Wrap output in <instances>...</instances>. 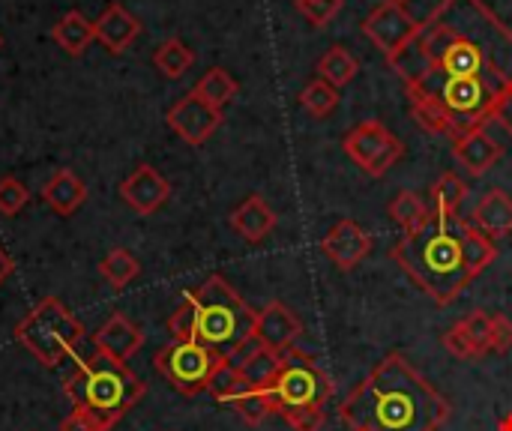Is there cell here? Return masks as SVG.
Here are the masks:
<instances>
[{
	"instance_id": "cell-1",
	"label": "cell",
	"mask_w": 512,
	"mask_h": 431,
	"mask_svg": "<svg viewBox=\"0 0 512 431\" xmlns=\"http://www.w3.org/2000/svg\"><path fill=\"white\" fill-rule=\"evenodd\" d=\"M405 84L426 72L512 84V30L483 0H441L423 30L390 60Z\"/></svg>"
},
{
	"instance_id": "cell-2",
	"label": "cell",
	"mask_w": 512,
	"mask_h": 431,
	"mask_svg": "<svg viewBox=\"0 0 512 431\" xmlns=\"http://www.w3.org/2000/svg\"><path fill=\"white\" fill-rule=\"evenodd\" d=\"M393 261L441 306H450L489 264L498 258V246L474 222L459 213H435L432 219L405 234L393 246Z\"/></svg>"
},
{
	"instance_id": "cell-3",
	"label": "cell",
	"mask_w": 512,
	"mask_h": 431,
	"mask_svg": "<svg viewBox=\"0 0 512 431\" xmlns=\"http://www.w3.org/2000/svg\"><path fill=\"white\" fill-rule=\"evenodd\" d=\"M453 405L402 354H387L342 402L348 431H441Z\"/></svg>"
},
{
	"instance_id": "cell-4",
	"label": "cell",
	"mask_w": 512,
	"mask_h": 431,
	"mask_svg": "<svg viewBox=\"0 0 512 431\" xmlns=\"http://www.w3.org/2000/svg\"><path fill=\"white\" fill-rule=\"evenodd\" d=\"M63 393L72 402V411L90 414L102 429L111 431L147 393V387L129 372L126 363L93 351L78 360L75 372L63 381Z\"/></svg>"
},
{
	"instance_id": "cell-5",
	"label": "cell",
	"mask_w": 512,
	"mask_h": 431,
	"mask_svg": "<svg viewBox=\"0 0 512 431\" xmlns=\"http://www.w3.org/2000/svg\"><path fill=\"white\" fill-rule=\"evenodd\" d=\"M195 324V342L213 348L225 360L255 339V318L258 312L231 288L225 276H210L192 294H186Z\"/></svg>"
},
{
	"instance_id": "cell-6",
	"label": "cell",
	"mask_w": 512,
	"mask_h": 431,
	"mask_svg": "<svg viewBox=\"0 0 512 431\" xmlns=\"http://www.w3.org/2000/svg\"><path fill=\"white\" fill-rule=\"evenodd\" d=\"M81 336V321L57 297H45L42 303H36V309L15 327V342L24 345L48 369H57L75 351Z\"/></svg>"
},
{
	"instance_id": "cell-7",
	"label": "cell",
	"mask_w": 512,
	"mask_h": 431,
	"mask_svg": "<svg viewBox=\"0 0 512 431\" xmlns=\"http://www.w3.org/2000/svg\"><path fill=\"white\" fill-rule=\"evenodd\" d=\"M333 378L303 351L288 348L282 354V366L273 378V384L267 387L273 414H279L282 420L300 411H312V408H324L333 399Z\"/></svg>"
},
{
	"instance_id": "cell-8",
	"label": "cell",
	"mask_w": 512,
	"mask_h": 431,
	"mask_svg": "<svg viewBox=\"0 0 512 431\" xmlns=\"http://www.w3.org/2000/svg\"><path fill=\"white\" fill-rule=\"evenodd\" d=\"M222 363L225 357L216 354L213 348L201 342H177V339H171V345L159 348L153 357L156 372L183 396L207 393V384Z\"/></svg>"
},
{
	"instance_id": "cell-9",
	"label": "cell",
	"mask_w": 512,
	"mask_h": 431,
	"mask_svg": "<svg viewBox=\"0 0 512 431\" xmlns=\"http://www.w3.org/2000/svg\"><path fill=\"white\" fill-rule=\"evenodd\" d=\"M342 150L369 177H384L405 156L402 138H396L381 120H363V123H357L342 138Z\"/></svg>"
},
{
	"instance_id": "cell-10",
	"label": "cell",
	"mask_w": 512,
	"mask_h": 431,
	"mask_svg": "<svg viewBox=\"0 0 512 431\" xmlns=\"http://www.w3.org/2000/svg\"><path fill=\"white\" fill-rule=\"evenodd\" d=\"M423 30V21H417L402 3L384 0L381 6H375L369 12V18L363 21V33L375 42V48H381V54L387 57V63Z\"/></svg>"
},
{
	"instance_id": "cell-11",
	"label": "cell",
	"mask_w": 512,
	"mask_h": 431,
	"mask_svg": "<svg viewBox=\"0 0 512 431\" xmlns=\"http://www.w3.org/2000/svg\"><path fill=\"white\" fill-rule=\"evenodd\" d=\"M165 120L186 144L198 147L222 126V108H213L204 99H198L195 93H186L183 99H177L168 108Z\"/></svg>"
},
{
	"instance_id": "cell-12",
	"label": "cell",
	"mask_w": 512,
	"mask_h": 431,
	"mask_svg": "<svg viewBox=\"0 0 512 431\" xmlns=\"http://www.w3.org/2000/svg\"><path fill=\"white\" fill-rule=\"evenodd\" d=\"M321 252H324L342 273H351V270H357V267L369 258V252H372V237H369L354 219H342V222H336V225L324 234Z\"/></svg>"
},
{
	"instance_id": "cell-13",
	"label": "cell",
	"mask_w": 512,
	"mask_h": 431,
	"mask_svg": "<svg viewBox=\"0 0 512 431\" xmlns=\"http://www.w3.org/2000/svg\"><path fill=\"white\" fill-rule=\"evenodd\" d=\"M300 336H303V321L282 300L267 303L255 318V339L276 354H285L288 348H294Z\"/></svg>"
},
{
	"instance_id": "cell-14",
	"label": "cell",
	"mask_w": 512,
	"mask_h": 431,
	"mask_svg": "<svg viewBox=\"0 0 512 431\" xmlns=\"http://www.w3.org/2000/svg\"><path fill=\"white\" fill-rule=\"evenodd\" d=\"M120 195L123 201L141 213V216H150L156 213L159 207H165L168 195H171V186L168 180L153 168V165H138L123 183H120Z\"/></svg>"
},
{
	"instance_id": "cell-15",
	"label": "cell",
	"mask_w": 512,
	"mask_h": 431,
	"mask_svg": "<svg viewBox=\"0 0 512 431\" xmlns=\"http://www.w3.org/2000/svg\"><path fill=\"white\" fill-rule=\"evenodd\" d=\"M453 156L471 177H483L498 165V159L504 156V147L486 129H477V132L453 138Z\"/></svg>"
},
{
	"instance_id": "cell-16",
	"label": "cell",
	"mask_w": 512,
	"mask_h": 431,
	"mask_svg": "<svg viewBox=\"0 0 512 431\" xmlns=\"http://www.w3.org/2000/svg\"><path fill=\"white\" fill-rule=\"evenodd\" d=\"M228 363L240 369V375H243V381H246L249 387L267 390V387L273 384L279 366H282V354L264 348L258 339H249L243 348H237V351L228 357Z\"/></svg>"
},
{
	"instance_id": "cell-17",
	"label": "cell",
	"mask_w": 512,
	"mask_h": 431,
	"mask_svg": "<svg viewBox=\"0 0 512 431\" xmlns=\"http://www.w3.org/2000/svg\"><path fill=\"white\" fill-rule=\"evenodd\" d=\"M93 27H96V39L111 51V54H120V51H126L135 39H138V33H141V21L123 6V3H108L105 9H102V15L93 21Z\"/></svg>"
},
{
	"instance_id": "cell-18",
	"label": "cell",
	"mask_w": 512,
	"mask_h": 431,
	"mask_svg": "<svg viewBox=\"0 0 512 431\" xmlns=\"http://www.w3.org/2000/svg\"><path fill=\"white\" fill-rule=\"evenodd\" d=\"M93 342H96V351H102V354H108V357L126 363L129 357H135V354L141 351L144 333H141V327H135L126 315L117 312V315H111V318L96 330Z\"/></svg>"
},
{
	"instance_id": "cell-19",
	"label": "cell",
	"mask_w": 512,
	"mask_h": 431,
	"mask_svg": "<svg viewBox=\"0 0 512 431\" xmlns=\"http://www.w3.org/2000/svg\"><path fill=\"white\" fill-rule=\"evenodd\" d=\"M471 222H474L483 234H489L492 240L507 237V234H512V198L504 189H489V192L477 201Z\"/></svg>"
},
{
	"instance_id": "cell-20",
	"label": "cell",
	"mask_w": 512,
	"mask_h": 431,
	"mask_svg": "<svg viewBox=\"0 0 512 431\" xmlns=\"http://www.w3.org/2000/svg\"><path fill=\"white\" fill-rule=\"evenodd\" d=\"M231 228L249 240V243H261L273 228H276V213L273 207L261 198V195H249L234 213H231Z\"/></svg>"
},
{
	"instance_id": "cell-21",
	"label": "cell",
	"mask_w": 512,
	"mask_h": 431,
	"mask_svg": "<svg viewBox=\"0 0 512 431\" xmlns=\"http://www.w3.org/2000/svg\"><path fill=\"white\" fill-rule=\"evenodd\" d=\"M87 198V186L69 171V168H57L51 174V180L42 186V201L57 213V216H72Z\"/></svg>"
},
{
	"instance_id": "cell-22",
	"label": "cell",
	"mask_w": 512,
	"mask_h": 431,
	"mask_svg": "<svg viewBox=\"0 0 512 431\" xmlns=\"http://www.w3.org/2000/svg\"><path fill=\"white\" fill-rule=\"evenodd\" d=\"M51 36H54V42H57L69 57H81V54L90 48V42L96 39V27H93V21H90L84 12L69 9V12L54 24Z\"/></svg>"
},
{
	"instance_id": "cell-23",
	"label": "cell",
	"mask_w": 512,
	"mask_h": 431,
	"mask_svg": "<svg viewBox=\"0 0 512 431\" xmlns=\"http://www.w3.org/2000/svg\"><path fill=\"white\" fill-rule=\"evenodd\" d=\"M237 90H240L237 78H234L228 69H222V66L207 69V72L198 78V84L192 87V93H195L198 99H204L207 105H213V108H225V105L237 96Z\"/></svg>"
},
{
	"instance_id": "cell-24",
	"label": "cell",
	"mask_w": 512,
	"mask_h": 431,
	"mask_svg": "<svg viewBox=\"0 0 512 431\" xmlns=\"http://www.w3.org/2000/svg\"><path fill=\"white\" fill-rule=\"evenodd\" d=\"M408 102H411V117H414L426 132H432V135H456V132H453L450 114H447L432 96H426V93L408 87Z\"/></svg>"
},
{
	"instance_id": "cell-25",
	"label": "cell",
	"mask_w": 512,
	"mask_h": 431,
	"mask_svg": "<svg viewBox=\"0 0 512 431\" xmlns=\"http://www.w3.org/2000/svg\"><path fill=\"white\" fill-rule=\"evenodd\" d=\"M387 213H390V219H393V222H399V225H402V231H405V234L420 231V228L432 219L429 204H426L417 192H408V189H405V192H399V195L390 201Z\"/></svg>"
},
{
	"instance_id": "cell-26",
	"label": "cell",
	"mask_w": 512,
	"mask_h": 431,
	"mask_svg": "<svg viewBox=\"0 0 512 431\" xmlns=\"http://www.w3.org/2000/svg\"><path fill=\"white\" fill-rule=\"evenodd\" d=\"M192 63H195L192 48H189L183 39H177V36L165 39V42L156 48V54H153V66H156L165 78H171V81L183 78V75L192 69Z\"/></svg>"
},
{
	"instance_id": "cell-27",
	"label": "cell",
	"mask_w": 512,
	"mask_h": 431,
	"mask_svg": "<svg viewBox=\"0 0 512 431\" xmlns=\"http://www.w3.org/2000/svg\"><path fill=\"white\" fill-rule=\"evenodd\" d=\"M318 78H324L327 84H333V87H345V84H351L354 78H357V72H360V63H357V57L345 48V45H333L321 60H318Z\"/></svg>"
},
{
	"instance_id": "cell-28",
	"label": "cell",
	"mask_w": 512,
	"mask_h": 431,
	"mask_svg": "<svg viewBox=\"0 0 512 431\" xmlns=\"http://www.w3.org/2000/svg\"><path fill=\"white\" fill-rule=\"evenodd\" d=\"M99 273H102V279H105L111 288H126L132 279H138L141 264H138V258H135L129 249H114V252H108V255L99 261Z\"/></svg>"
},
{
	"instance_id": "cell-29",
	"label": "cell",
	"mask_w": 512,
	"mask_h": 431,
	"mask_svg": "<svg viewBox=\"0 0 512 431\" xmlns=\"http://www.w3.org/2000/svg\"><path fill=\"white\" fill-rule=\"evenodd\" d=\"M300 105H303L312 117L324 120V117H330V114L336 111V105H339V87L327 84L324 78H315V81H309V84L300 90Z\"/></svg>"
},
{
	"instance_id": "cell-30",
	"label": "cell",
	"mask_w": 512,
	"mask_h": 431,
	"mask_svg": "<svg viewBox=\"0 0 512 431\" xmlns=\"http://www.w3.org/2000/svg\"><path fill=\"white\" fill-rule=\"evenodd\" d=\"M468 192H471V189H468V183H465L459 174H453V171L441 174V177L435 180V186H432L435 213H459V207L465 204Z\"/></svg>"
},
{
	"instance_id": "cell-31",
	"label": "cell",
	"mask_w": 512,
	"mask_h": 431,
	"mask_svg": "<svg viewBox=\"0 0 512 431\" xmlns=\"http://www.w3.org/2000/svg\"><path fill=\"white\" fill-rule=\"evenodd\" d=\"M243 390H249V384L243 381L240 369L231 366L228 360L213 372V378H210V384H207V393H210L216 402H222V405H231Z\"/></svg>"
},
{
	"instance_id": "cell-32",
	"label": "cell",
	"mask_w": 512,
	"mask_h": 431,
	"mask_svg": "<svg viewBox=\"0 0 512 431\" xmlns=\"http://www.w3.org/2000/svg\"><path fill=\"white\" fill-rule=\"evenodd\" d=\"M231 408H234V411L240 414V420L249 423V426H261V423L273 414V405H270L267 390H255V387L243 390V393L231 402Z\"/></svg>"
},
{
	"instance_id": "cell-33",
	"label": "cell",
	"mask_w": 512,
	"mask_h": 431,
	"mask_svg": "<svg viewBox=\"0 0 512 431\" xmlns=\"http://www.w3.org/2000/svg\"><path fill=\"white\" fill-rule=\"evenodd\" d=\"M459 324H462V330L468 333V339H471L477 357H480V360L489 357V354H492V315L483 312V309H474V312L465 315Z\"/></svg>"
},
{
	"instance_id": "cell-34",
	"label": "cell",
	"mask_w": 512,
	"mask_h": 431,
	"mask_svg": "<svg viewBox=\"0 0 512 431\" xmlns=\"http://www.w3.org/2000/svg\"><path fill=\"white\" fill-rule=\"evenodd\" d=\"M30 201V192L21 180L15 177H3L0 180V213L3 216H18Z\"/></svg>"
},
{
	"instance_id": "cell-35",
	"label": "cell",
	"mask_w": 512,
	"mask_h": 431,
	"mask_svg": "<svg viewBox=\"0 0 512 431\" xmlns=\"http://www.w3.org/2000/svg\"><path fill=\"white\" fill-rule=\"evenodd\" d=\"M297 3V9L315 24V27H324V24H330L339 12H342V3L345 0H294Z\"/></svg>"
},
{
	"instance_id": "cell-36",
	"label": "cell",
	"mask_w": 512,
	"mask_h": 431,
	"mask_svg": "<svg viewBox=\"0 0 512 431\" xmlns=\"http://www.w3.org/2000/svg\"><path fill=\"white\" fill-rule=\"evenodd\" d=\"M441 342H444V348L456 357V360H480L477 357V351H474V345H471V339H468V333L462 330V324L456 321L444 336H441Z\"/></svg>"
},
{
	"instance_id": "cell-37",
	"label": "cell",
	"mask_w": 512,
	"mask_h": 431,
	"mask_svg": "<svg viewBox=\"0 0 512 431\" xmlns=\"http://www.w3.org/2000/svg\"><path fill=\"white\" fill-rule=\"evenodd\" d=\"M512 351V321L507 315H492V354Z\"/></svg>"
},
{
	"instance_id": "cell-38",
	"label": "cell",
	"mask_w": 512,
	"mask_h": 431,
	"mask_svg": "<svg viewBox=\"0 0 512 431\" xmlns=\"http://www.w3.org/2000/svg\"><path fill=\"white\" fill-rule=\"evenodd\" d=\"M285 423L294 431H321L327 417H324V408H312V411H300V414L285 417Z\"/></svg>"
},
{
	"instance_id": "cell-39",
	"label": "cell",
	"mask_w": 512,
	"mask_h": 431,
	"mask_svg": "<svg viewBox=\"0 0 512 431\" xmlns=\"http://www.w3.org/2000/svg\"><path fill=\"white\" fill-rule=\"evenodd\" d=\"M492 120H498V123L504 126V132L512 138V84H507L504 93L498 96V105H495Z\"/></svg>"
},
{
	"instance_id": "cell-40",
	"label": "cell",
	"mask_w": 512,
	"mask_h": 431,
	"mask_svg": "<svg viewBox=\"0 0 512 431\" xmlns=\"http://www.w3.org/2000/svg\"><path fill=\"white\" fill-rule=\"evenodd\" d=\"M60 431H105V429H102V423H96L90 414H84V411H72V414L60 423Z\"/></svg>"
},
{
	"instance_id": "cell-41",
	"label": "cell",
	"mask_w": 512,
	"mask_h": 431,
	"mask_svg": "<svg viewBox=\"0 0 512 431\" xmlns=\"http://www.w3.org/2000/svg\"><path fill=\"white\" fill-rule=\"evenodd\" d=\"M12 270H15V261H12V258L3 252V249H0V285H3V282L12 276Z\"/></svg>"
},
{
	"instance_id": "cell-42",
	"label": "cell",
	"mask_w": 512,
	"mask_h": 431,
	"mask_svg": "<svg viewBox=\"0 0 512 431\" xmlns=\"http://www.w3.org/2000/svg\"><path fill=\"white\" fill-rule=\"evenodd\" d=\"M393 3H402V6H405V3H408V0H393Z\"/></svg>"
},
{
	"instance_id": "cell-43",
	"label": "cell",
	"mask_w": 512,
	"mask_h": 431,
	"mask_svg": "<svg viewBox=\"0 0 512 431\" xmlns=\"http://www.w3.org/2000/svg\"><path fill=\"white\" fill-rule=\"evenodd\" d=\"M0 45H3V36H0Z\"/></svg>"
}]
</instances>
